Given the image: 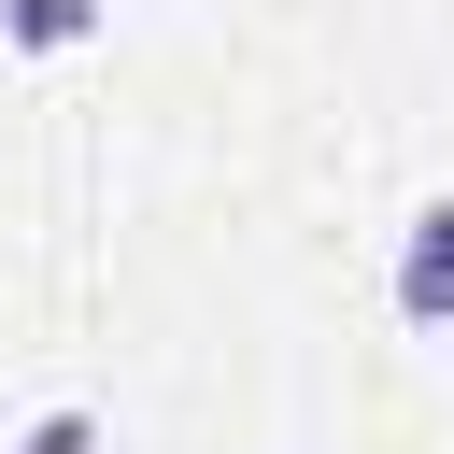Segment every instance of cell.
Listing matches in <instances>:
<instances>
[{
	"instance_id": "6da1fadb",
	"label": "cell",
	"mask_w": 454,
	"mask_h": 454,
	"mask_svg": "<svg viewBox=\"0 0 454 454\" xmlns=\"http://www.w3.org/2000/svg\"><path fill=\"white\" fill-rule=\"evenodd\" d=\"M397 312H411V326H454V199L411 213V241H397Z\"/></svg>"
},
{
	"instance_id": "7a4b0ae2",
	"label": "cell",
	"mask_w": 454,
	"mask_h": 454,
	"mask_svg": "<svg viewBox=\"0 0 454 454\" xmlns=\"http://www.w3.org/2000/svg\"><path fill=\"white\" fill-rule=\"evenodd\" d=\"M0 43L14 57H71V43H99V0H0Z\"/></svg>"
},
{
	"instance_id": "3957f363",
	"label": "cell",
	"mask_w": 454,
	"mask_h": 454,
	"mask_svg": "<svg viewBox=\"0 0 454 454\" xmlns=\"http://www.w3.org/2000/svg\"><path fill=\"white\" fill-rule=\"evenodd\" d=\"M14 454H99V411H43V426H28Z\"/></svg>"
}]
</instances>
